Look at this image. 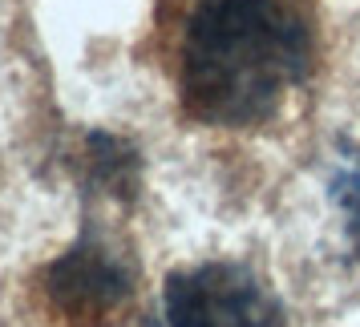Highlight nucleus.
<instances>
[{"mask_svg": "<svg viewBox=\"0 0 360 327\" xmlns=\"http://www.w3.org/2000/svg\"><path fill=\"white\" fill-rule=\"evenodd\" d=\"M308 73L295 0H198L182 36V105L211 126H255Z\"/></svg>", "mask_w": 360, "mask_h": 327, "instance_id": "obj_1", "label": "nucleus"}, {"mask_svg": "<svg viewBox=\"0 0 360 327\" xmlns=\"http://www.w3.org/2000/svg\"><path fill=\"white\" fill-rule=\"evenodd\" d=\"M166 327H271L276 303L259 279L235 262H202L170 275Z\"/></svg>", "mask_w": 360, "mask_h": 327, "instance_id": "obj_2", "label": "nucleus"}, {"mask_svg": "<svg viewBox=\"0 0 360 327\" xmlns=\"http://www.w3.org/2000/svg\"><path fill=\"white\" fill-rule=\"evenodd\" d=\"M49 295L57 299V307L73 315L105 311L130 295V271L105 246L85 239L49 267Z\"/></svg>", "mask_w": 360, "mask_h": 327, "instance_id": "obj_3", "label": "nucleus"}, {"mask_svg": "<svg viewBox=\"0 0 360 327\" xmlns=\"http://www.w3.org/2000/svg\"><path fill=\"white\" fill-rule=\"evenodd\" d=\"M89 166H94V178L101 186H110L114 194H126L134 186V149L126 142H117V138H105V133H94L89 138Z\"/></svg>", "mask_w": 360, "mask_h": 327, "instance_id": "obj_4", "label": "nucleus"}, {"mask_svg": "<svg viewBox=\"0 0 360 327\" xmlns=\"http://www.w3.org/2000/svg\"><path fill=\"white\" fill-rule=\"evenodd\" d=\"M332 202L340 206L348 243H352V251H356V259H360V158L348 162L344 170H336V178H332Z\"/></svg>", "mask_w": 360, "mask_h": 327, "instance_id": "obj_5", "label": "nucleus"}]
</instances>
